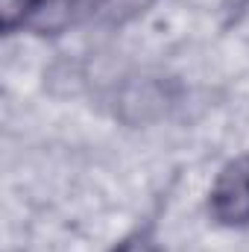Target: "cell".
<instances>
[{
  "label": "cell",
  "instance_id": "cell-1",
  "mask_svg": "<svg viewBox=\"0 0 249 252\" xmlns=\"http://www.w3.org/2000/svg\"><path fill=\"white\" fill-rule=\"evenodd\" d=\"M208 211L220 226H249V156L229 161L208 193Z\"/></svg>",
  "mask_w": 249,
  "mask_h": 252
},
{
  "label": "cell",
  "instance_id": "cell-2",
  "mask_svg": "<svg viewBox=\"0 0 249 252\" xmlns=\"http://www.w3.org/2000/svg\"><path fill=\"white\" fill-rule=\"evenodd\" d=\"M164 106H167V91L158 82L129 85L121 97V112L129 124H147V121L164 115Z\"/></svg>",
  "mask_w": 249,
  "mask_h": 252
},
{
  "label": "cell",
  "instance_id": "cell-3",
  "mask_svg": "<svg viewBox=\"0 0 249 252\" xmlns=\"http://www.w3.org/2000/svg\"><path fill=\"white\" fill-rule=\"evenodd\" d=\"M76 12H79V0H41L27 30L38 35H59L76 21Z\"/></svg>",
  "mask_w": 249,
  "mask_h": 252
},
{
  "label": "cell",
  "instance_id": "cell-4",
  "mask_svg": "<svg viewBox=\"0 0 249 252\" xmlns=\"http://www.w3.org/2000/svg\"><path fill=\"white\" fill-rule=\"evenodd\" d=\"M153 0H91V15H97L106 24H124L147 12Z\"/></svg>",
  "mask_w": 249,
  "mask_h": 252
},
{
  "label": "cell",
  "instance_id": "cell-5",
  "mask_svg": "<svg viewBox=\"0 0 249 252\" xmlns=\"http://www.w3.org/2000/svg\"><path fill=\"white\" fill-rule=\"evenodd\" d=\"M38 6H41V0H0L3 32L12 35L15 30H27V24L32 21V15H35Z\"/></svg>",
  "mask_w": 249,
  "mask_h": 252
},
{
  "label": "cell",
  "instance_id": "cell-6",
  "mask_svg": "<svg viewBox=\"0 0 249 252\" xmlns=\"http://www.w3.org/2000/svg\"><path fill=\"white\" fill-rule=\"evenodd\" d=\"M115 252H161L158 250V241L153 235V229H138L135 235H129L124 244H118Z\"/></svg>",
  "mask_w": 249,
  "mask_h": 252
}]
</instances>
